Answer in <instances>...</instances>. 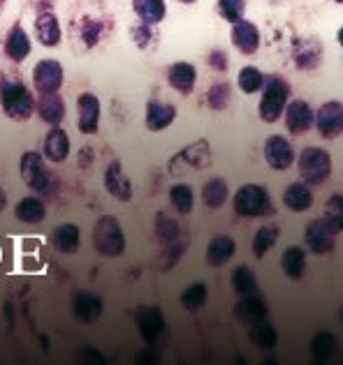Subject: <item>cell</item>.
Returning a JSON list of instances; mask_svg holds the SVG:
<instances>
[{
	"label": "cell",
	"instance_id": "21",
	"mask_svg": "<svg viewBox=\"0 0 343 365\" xmlns=\"http://www.w3.org/2000/svg\"><path fill=\"white\" fill-rule=\"evenodd\" d=\"M167 79H169V83L174 86V88L181 95H190V93H193V88H195L197 72H195V67L190 65V63H174V65L169 67Z\"/></svg>",
	"mask_w": 343,
	"mask_h": 365
},
{
	"label": "cell",
	"instance_id": "17",
	"mask_svg": "<svg viewBox=\"0 0 343 365\" xmlns=\"http://www.w3.org/2000/svg\"><path fill=\"white\" fill-rule=\"evenodd\" d=\"M237 252V243H234V238L230 236H216L212 238V243H209L207 247V264L209 266H225L230 259L234 257Z\"/></svg>",
	"mask_w": 343,
	"mask_h": 365
},
{
	"label": "cell",
	"instance_id": "19",
	"mask_svg": "<svg viewBox=\"0 0 343 365\" xmlns=\"http://www.w3.org/2000/svg\"><path fill=\"white\" fill-rule=\"evenodd\" d=\"M51 243L63 255L77 252L79 245H81V232H79V227L77 225H61V227H56L54 234H51Z\"/></svg>",
	"mask_w": 343,
	"mask_h": 365
},
{
	"label": "cell",
	"instance_id": "46",
	"mask_svg": "<svg viewBox=\"0 0 343 365\" xmlns=\"http://www.w3.org/2000/svg\"><path fill=\"white\" fill-rule=\"evenodd\" d=\"M209 65L214 67V70H225L227 67V58L223 51H212V56H209Z\"/></svg>",
	"mask_w": 343,
	"mask_h": 365
},
{
	"label": "cell",
	"instance_id": "26",
	"mask_svg": "<svg viewBox=\"0 0 343 365\" xmlns=\"http://www.w3.org/2000/svg\"><path fill=\"white\" fill-rule=\"evenodd\" d=\"M37 113L40 118L49 125H59L65 118V102L59 98V93H49V95H42V100L35 104Z\"/></svg>",
	"mask_w": 343,
	"mask_h": 365
},
{
	"label": "cell",
	"instance_id": "8",
	"mask_svg": "<svg viewBox=\"0 0 343 365\" xmlns=\"http://www.w3.org/2000/svg\"><path fill=\"white\" fill-rule=\"evenodd\" d=\"M137 329L141 333L146 344H156L160 340V335L165 331V317L160 307H151V305H141L137 307Z\"/></svg>",
	"mask_w": 343,
	"mask_h": 365
},
{
	"label": "cell",
	"instance_id": "31",
	"mask_svg": "<svg viewBox=\"0 0 343 365\" xmlns=\"http://www.w3.org/2000/svg\"><path fill=\"white\" fill-rule=\"evenodd\" d=\"M320 61H322V49L313 40H304V46H297V51H294V63L302 70H313V67L320 65Z\"/></svg>",
	"mask_w": 343,
	"mask_h": 365
},
{
	"label": "cell",
	"instance_id": "5",
	"mask_svg": "<svg viewBox=\"0 0 343 365\" xmlns=\"http://www.w3.org/2000/svg\"><path fill=\"white\" fill-rule=\"evenodd\" d=\"M332 174V158L327 150L322 148H307L299 155V176L313 182V185H320L325 182Z\"/></svg>",
	"mask_w": 343,
	"mask_h": 365
},
{
	"label": "cell",
	"instance_id": "33",
	"mask_svg": "<svg viewBox=\"0 0 343 365\" xmlns=\"http://www.w3.org/2000/svg\"><path fill=\"white\" fill-rule=\"evenodd\" d=\"M227 195H230V190H227V182L223 178H214L209 180L204 190H202V199L209 208H221L225 201H227Z\"/></svg>",
	"mask_w": 343,
	"mask_h": 365
},
{
	"label": "cell",
	"instance_id": "24",
	"mask_svg": "<svg viewBox=\"0 0 343 365\" xmlns=\"http://www.w3.org/2000/svg\"><path fill=\"white\" fill-rule=\"evenodd\" d=\"M267 303L260 299V296H255V294H251V296H244L242 299V303L237 305V317H239L242 322H246V324H260V322H264L267 319Z\"/></svg>",
	"mask_w": 343,
	"mask_h": 365
},
{
	"label": "cell",
	"instance_id": "4",
	"mask_svg": "<svg viewBox=\"0 0 343 365\" xmlns=\"http://www.w3.org/2000/svg\"><path fill=\"white\" fill-rule=\"evenodd\" d=\"M232 206L234 213L242 217H262L272 210V199L269 192L260 185H244L237 190Z\"/></svg>",
	"mask_w": 343,
	"mask_h": 365
},
{
	"label": "cell",
	"instance_id": "20",
	"mask_svg": "<svg viewBox=\"0 0 343 365\" xmlns=\"http://www.w3.org/2000/svg\"><path fill=\"white\" fill-rule=\"evenodd\" d=\"M44 155L49 162H63L70 155V137L61 128H54L44 139Z\"/></svg>",
	"mask_w": 343,
	"mask_h": 365
},
{
	"label": "cell",
	"instance_id": "11",
	"mask_svg": "<svg viewBox=\"0 0 343 365\" xmlns=\"http://www.w3.org/2000/svg\"><path fill=\"white\" fill-rule=\"evenodd\" d=\"M212 162V153L207 148V141H197L193 146H188L179 153L177 158H172V165L169 169L181 174L184 169H202Z\"/></svg>",
	"mask_w": 343,
	"mask_h": 365
},
{
	"label": "cell",
	"instance_id": "38",
	"mask_svg": "<svg viewBox=\"0 0 343 365\" xmlns=\"http://www.w3.org/2000/svg\"><path fill=\"white\" fill-rule=\"evenodd\" d=\"M207 299H209L207 284L195 282V284H190L184 294H181V305H184L188 312H195V310H199V307L207 303Z\"/></svg>",
	"mask_w": 343,
	"mask_h": 365
},
{
	"label": "cell",
	"instance_id": "43",
	"mask_svg": "<svg viewBox=\"0 0 343 365\" xmlns=\"http://www.w3.org/2000/svg\"><path fill=\"white\" fill-rule=\"evenodd\" d=\"M100 35H102V24H86L81 28V37H84L86 46H93L100 40Z\"/></svg>",
	"mask_w": 343,
	"mask_h": 365
},
{
	"label": "cell",
	"instance_id": "34",
	"mask_svg": "<svg viewBox=\"0 0 343 365\" xmlns=\"http://www.w3.org/2000/svg\"><path fill=\"white\" fill-rule=\"evenodd\" d=\"M156 236L160 238V243L174 245L181 236V227L174 217H169L167 213H158L156 217Z\"/></svg>",
	"mask_w": 343,
	"mask_h": 365
},
{
	"label": "cell",
	"instance_id": "10",
	"mask_svg": "<svg viewBox=\"0 0 343 365\" xmlns=\"http://www.w3.org/2000/svg\"><path fill=\"white\" fill-rule=\"evenodd\" d=\"M264 158H267V165L276 171H285L292 167L294 162V150L288 143L285 137H279V134H274V137L267 139L264 143Z\"/></svg>",
	"mask_w": 343,
	"mask_h": 365
},
{
	"label": "cell",
	"instance_id": "25",
	"mask_svg": "<svg viewBox=\"0 0 343 365\" xmlns=\"http://www.w3.org/2000/svg\"><path fill=\"white\" fill-rule=\"evenodd\" d=\"M283 204L294 213H304L313 206V192L304 185V182H292V185L283 192Z\"/></svg>",
	"mask_w": 343,
	"mask_h": 365
},
{
	"label": "cell",
	"instance_id": "47",
	"mask_svg": "<svg viewBox=\"0 0 343 365\" xmlns=\"http://www.w3.org/2000/svg\"><path fill=\"white\" fill-rule=\"evenodd\" d=\"M260 365H279V363H276L274 359H264V361H262Z\"/></svg>",
	"mask_w": 343,
	"mask_h": 365
},
{
	"label": "cell",
	"instance_id": "22",
	"mask_svg": "<svg viewBox=\"0 0 343 365\" xmlns=\"http://www.w3.org/2000/svg\"><path fill=\"white\" fill-rule=\"evenodd\" d=\"M177 118V109L172 107V104H165V102H154L151 100L146 104V128L151 132H160L165 130L167 125Z\"/></svg>",
	"mask_w": 343,
	"mask_h": 365
},
{
	"label": "cell",
	"instance_id": "7",
	"mask_svg": "<svg viewBox=\"0 0 343 365\" xmlns=\"http://www.w3.org/2000/svg\"><path fill=\"white\" fill-rule=\"evenodd\" d=\"M21 176L35 192H42V195L51 192V187H54V178L49 171L44 169L40 153H24L21 155Z\"/></svg>",
	"mask_w": 343,
	"mask_h": 365
},
{
	"label": "cell",
	"instance_id": "29",
	"mask_svg": "<svg viewBox=\"0 0 343 365\" xmlns=\"http://www.w3.org/2000/svg\"><path fill=\"white\" fill-rule=\"evenodd\" d=\"M14 213H16L19 220H21V222H26V225H37V222H42V220H44L46 206L37 197H24L16 204Z\"/></svg>",
	"mask_w": 343,
	"mask_h": 365
},
{
	"label": "cell",
	"instance_id": "45",
	"mask_svg": "<svg viewBox=\"0 0 343 365\" xmlns=\"http://www.w3.org/2000/svg\"><path fill=\"white\" fill-rule=\"evenodd\" d=\"M81 365H104V356L100 351H95V349H86L81 354V359H79Z\"/></svg>",
	"mask_w": 343,
	"mask_h": 365
},
{
	"label": "cell",
	"instance_id": "6",
	"mask_svg": "<svg viewBox=\"0 0 343 365\" xmlns=\"http://www.w3.org/2000/svg\"><path fill=\"white\" fill-rule=\"evenodd\" d=\"M339 232L341 229L334 222H329L327 217H322V220H313V222L307 227L304 238H307V245L311 252L327 255V252H332V247H334Z\"/></svg>",
	"mask_w": 343,
	"mask_h": 365
},
{
	"label": "cell",
	"instance_id": "3",
	"mask_svg": "<svg viewBox=\"0 0 343 365\" xmlns=\"http://www.w3.org/2000/svg\"><path fill=\"white\" fill-rule=\"evenodd\" d=\"M264 93L260 102V118L264 123H276L281 118V113L285 111V104L290 98V86L285 83L279 76H269L264 79Z\"/></svg>",
	"mask_w": 343,
	"mask_h": 365
},
{
	"label": "cell",
	"instance_id": "30",
	"mask_svg": "<svg viewBox=\"0 0 343 365\" xmlns=\"http://www.w3.org/2000/svg\"><path fill=\"white\" fill-rule=\"evenodd\" d=\"M281 268L285 271V275L292 277V280H299L304 271H307V252L297 245L288 247L281 257Z\"/></svg>",
	"mask_w": 343,
	"mask_h": 365
},
{
	"label": "cell",
	"instance_id": "14",
	"mask_svg": "<svg viewBox=\"0 0 343 365\" xmlns=\"http://www.w3.org/2000/svg\"><path fill=\"white\" fill-rule=\"evenodd\" d=\"M72 310H74V317H77L79 322L84 324H91L95 319H100L102 317V299L100 296H95L91 292H77L72 299Z\"/></svg>",
	"mask_w": 343,
	"mask_h": 365
},
{
	"label": "cell",
	"instance_id": "44",
	"mask_svg": "<svg viewBox=\"0 0 343 365\" xmlns=\"http://www.w3.org/2000/svg\"><path fill=\"white\" fill-rule=\"evenodd\" d=\"M135 365H160L158 351H154V349L139 351V354H137V359H135Z\"/></svg>",
	"mask_w": 343,
	"mask_h": 365
},
{
	"label": "cell",
	"instance_id": "40",
	"mask_svg": "<svg viewBox=\"0 0 343 365\" xmlns=\"http://www.w3.org/2000/svg\"><path fill=\"white\" fill-rule=\"evenodd\" d=\"M239 88L244 93H257L262 88V83H264V74L257 70V67H244V70L239 72Z\"/></svg>",
	"mask_w": 343,
	"mask_h": 365
},
{
	"label": "cell",
	"instance_id": "39",
	"mask_svg": "<svg viewBox=\"0 0 343 365\" xmlns=\"http://www.w3.org/2000/svg\"><path fill=\"white\" fill-rule=\"evenodd\" d=\"M249 338L257 344L260 349H272L274 344H276V331H274V326H269L267 322H260V324H253L251 326V333H249Z\"/></svg>",
	"mask_w": 343,
	"mask_h": 365
},
{
	"label": "cell",
	"instance_id": "37",
	"mask_svg": "<svg viewBox=\"0 0 343 365\" xmlns=\"http://www.w3.org/2000/svg\"><path fill=\"white\" fill-rule=\"evenodd\" d=\"M232 287H234V292L239 294V296H251V294H255V289H257L255 273L251 271L249 266H239L232 273Z\"/></svg>",
	"mask_w": 343,
	"mask_h": 365
},
{
	"label": "cell",
	"instance_id": "15",
	"mask_svg": "<svg viewBox=\"0 0 343 365\" xmlns=\"http://www.w3.org/2000/svg\"><path fill=\"white\" fill-rule=\"evenodd\" d=\"M104 187L107 192L119 201H130L132 199V182L130 178L123 174V169L119 162H111L107 174H104Z\"/></svg>",
	"mask_w": 343,
	"mask_h": 365
},
{
	"label": "cell",
	"instance_id": "41",
	"mask_svg": "<svg viewBox=\"0 0 343 365\" xmlns=\"http://www.w3.org/2000/svg\"><path fill=\"white\" fill-rule=\"evenodd\" d=\"M244 9H246L244 0H218V14H221L225 21H230V24L242 21Z\"/></svg>",
	"mask_w": 343,
	"mask_h": 365
},
{
	"label": "cell",
	"instance_id": "48",
	"mask_svg": "<svg viewBox=\"0 0 343 365\" xmlns=\"http://www.w3.org/2000/svg\"><path fill=\"white\" fill-rule=\"evenodd\" d=\"M5 206V197H3V192H0V208Z\"/></svg>",
	"mask_w": 343,
	"mask_h": 365
},
{
	"label": "cell",
	"instance_id": "9",
	"mask_svg": "<svg viewBox=\"0 0 343 365\" xmlns=\"http://www.w3.org/2000/svg\"><path fill=\"white\" fill-rule=\"evenodd\" d=\"M33 83L42 95L59 93L63 86V65L59 61H40L33 70Z\"/></svg>",
	"mask_w": 343,
	"mask_h": 365
},
{
	"label": "cell",
	"instance_id": "23",
	"mask_svg": "<svg viewBox=\"0 0 343 365\" xmlns=\"http://www.w3.org/2000/svg\"><path fill=\"white\" fill-rule=\"evenodd\" d=\"M5 53L14 63H21L28 58V53H31V37H28V33L21 26H14L12 31H9L5 40Z\"/></svg>",
	"mask_w": 343,
	"mask_h": 365
},
{
	"label": "cell",
	"instance_id": "1",
	"mask_svg": "<svg viewBox=\"0 0 343 365\" xmlns=\"http://www.w3.org/2000/svg\"><path fill=\"white\" fill-rule=\"evenodd\" d=\"M93 245L104 257H119L126 252V234L116 217L104 215L93 227Z\"/></svg>",
	"mask_w": 343,
	"mask_h": 365
},
{
	"label": "cell",
	"instance_id": "32",
	"mask_svg": "<svg viewBox=\"0 0 343 365\" xmlns=\"http://www.w3.org/2000/svg\"><path fill=\"white\" fill-rule=\"evenodd\" d=\"M276 241H279V227H276V225H264V227L257 229V234L253 238V252H255V257L262 259L276 245Z\"/></svg>",
	"mask_w": 343,
	"mask_h": 365
},
{
	"label": "cell",
	"instance_id": "28",
	"mask_svg": "<svg viewBox=\"0 0 343 365\" xmlns=\"http://www.w3.org/2000/svg\"><path fill=\"white\" fill-rule=\"evenodd\" d=\"M132 9L141 19V24H160L165 19V0H132Z\"/></svg>",
	"mask_w": 343,
	"mask_h": 365
},
{
	"label": "cell",
	"instance_id": "35",
	"mask_svg": "<svg viewBox=\"0 0 343 365\" xmlns=\"http://www.w3.org/2000/svg\"><path fill=\"white\" fill-rule=\"evenodd\" d=\"M169 201L172 206H174L179 213H190L195 206V195H193V187L184 185V182H179V185H174L169 190Z\"/></svg>",
	"mask_w": 343,
	"mask_h": 365
},
{
	"label": "cell",
	"instance_id": "50",
	"mask_svg": "<svg viewBox=\"0 0 343 365\" xmlns=\"http://www.w3.org/2000/svg\"><path fill=\"white\" fill-rule=\"evenodd\" d=\"M313 365H325V363H322V361H316V363H313Z\"/></svg>",
	"mask_w": 343,
	"mask_h": 365
},
{
	"label": "cell",
	"instance_id": "36",
	"mask_svg": "<svg viewBox=\"0 0 343 365\" xmlns=\"http://www.w3.org/2000/svg\"><path fill=\"white\" fill-rule=\"evenodd\" d=\"M334 349H337V338L329 331H322L311 340V354L316 356V361L325 363L334 354Z\"/></svg>",
	"mask_w": 343,
	"mask_h": 365
},
{
	"label": "cell",
	"instance_id": "2",
	"mask_svg": "<svg viewBox=\"0 0 343 365\" xmlns=\"http://www.w3.org/2000/svg\"><path fill=\"white\" fill-rule=\"evenodd\" d=\"M0 104H3V111L7 116L16 120L31 118V113L35 111V100L31 91L24 83L7 79H3V83H0Z\"/></svg>",
	"mask_w": 343,
	"mask_h": 365
},
{
	"label": "cell",
	"instance_id": "12",
	"mask_svg": "<svg viewBox=\"0 0 343 365\" xmlns=\"http://www.w3.org/2000/svg\"><path fill=\"white\" fill-rule=\"evenodd\" d=\"M77 128L84 134H95L100 123V100L91 93L79 95L77 100Z\"/></svg>",
	"mask_w": 343,
	"mask_h": 365
},
{
	"label": "cell",
	"instance_id": "18",
	"mask_svg": "<svg viewBox=\"0 0 343 365\" xmlns=\"http://www.w3.org/2000/svg\"><path fill=\"white\" fill-rule=\"evenodd\" d=\"M232 42L242 53H255L257 46H260V33H257V26L251 21H237L234 31H232Z\"/></svg>",
	"mask_w": 343,
	"mask_h": 365
},
{
	"label": "cell",
	"instance_id": "49",
	"mask_svg": "<svg viewBox=\"0 0 343 365\" xmlns=\"http://www.w3.org/2000/svg\"><path fill=\"white\" fill-rule=\"evenodd\" d=\"M179 3H195V0H179Z\"/></svg>",
	"mask_w": 343,
	"mask_h": 365
},
{
	"label": "cell",
	"instance_id": "27",
	"mask_svg": "<svg viewBox=\"0 0 343 365\" xmlns=\"http://www.w3.org/2000/svg\"><path fill=\"white\" fill-rule=\"evenodd\" d=\"M35 33H37V40H40L44 46H54L61 42V26H59V19H56L51 12H42L37 16L35 21Z\"/></svg>",
	"mask_w": 343,
	"mask_h": 365
},
{
	"label": "cell",
	"instance_id": "13",
	"mask_svg": "<svg viewBox=\"0 0 343 365\" xmlns=\"http://www.w3.org/2000/svg\"><path fill=\"white\" fill-rule=\"evenodd\" d=\"M316 120V128L318 132L322 134V137L327 139H334L341 134L343 130V109L339 102H327L325 107H320L318 116L313 118Z\"/></svg>",
	"mask_w": 343,
	"mask_h": 365
},
{
	"label": "cell",
	"instance_id": "16",
	"mask_svg": "<svg viewBox=\"0 0 343 365\" xmlns=\"http://www.w3.org/2000/svg\"><path fill=\"white\" fill-rule=\"evenodd\" d=\"M285 125H288L292 134L309 132L313 125V111L309 104L302 100H294L292 104H288V109H285Z\"/></svg>",
	"mask_w": 343,
	"mask_h": 365
},
{
	"label": "cell",
	"instance_id": "42",
	"mask_svg": "<svg viewBox=\"0 0 343 365\" xmlns=\"http://www.w3.org/2000/svg\"><path fill=\"white\" fill-rule=\"evenodd\" d=\"M230 95H232L230 83H218V86H214V88L207 93L209 107L216 109V111L225 109V107H227V102H230Z\"/></svg>",
	"mask_w": 343,
	"mask_h": 365
}]
</instances>
